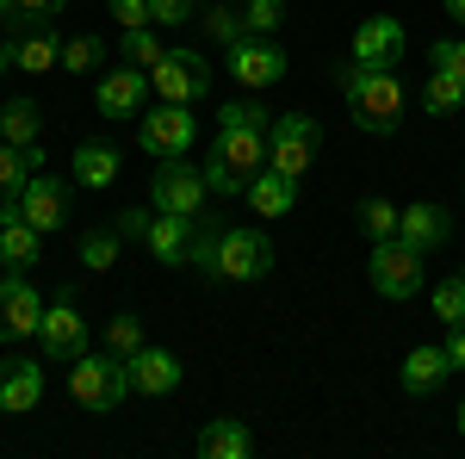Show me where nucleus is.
Returning a JSON list of instances; mask_svg holds the SVG:
<instances>
[{
	"label": "nucleus",
	"mask_w": 465,
	"mask_h": 459,
	"mask_svg": "<svg viewBox=\"0 0 465 459\" xmlns=\"http://www.w3.org/2000/svg\"><path fill=\"white\" fill-rule=\"evenodd\" d=\"M460 280H465V274H460Z\"/></svg>",
	"instance_id": "47"
},
{
	"label": "nucleus",
	"mask_w": 465,
	"mask_h": 459,
	"mask_svg": "<svg viewBox=\"0 0 465 459\" xmlns=\"http://www.w3.org/2000/svg\"><path fill=\"white\" fill-rule=\"evenodd\" d=\"M13 13H19V19H63L69 0H13Z\"/></svg>",
	"instance_id": "40"
},
{
	"label": "nucleus",
	"mask_w": 465,
	"mask_h": 459,
	"mask_svg": "<svg viewBox=\"0 0 465 459\" xmlns=\"http://www.w3.org/2000/svg\"><path fill=\"white\" fill-rule=\"evenodd\" d=\"M162 56H168V44L149 32V25H131V32H124V63H131V69H155Z\"/></svg>",
	"instance_id": "32"
},
{
	"label": "nucleus",
	"mask_w": 465,
	"mask_h": 459,
	"mask_svg": "<svg viewBox=\"0 0 465 459\" xmlns=\"http://www.w3.org/2000/svg\"><path fill=\"white\" fill-rule=\"evenodd\" d=\"M0 13H6V19H19V13H13V0H0Z\"/></svg>",
	"instance_id": "45"
},
{
	"label": "nucleus",
	"mask_w": 465,
	"mask_h": 459,
	"mask_svg": "<svg viewBox=\"0 0 465 459\" xmlns=\"http://www.w3.org/2000/svg\"><path fill=\"white\" fill-rule=\"evenodd\" d=\"M447 373H453L447 348H410V360H403V391L410 397H429V391H440Z\"/></svg>",
	"instance_id": "22"
},
{
	"label": "nucleus",
	"mask_w": 465,
	"mask_h": 459,
	"mask_svg": "<svg viewBox=\"0 0 465 459\" xmlns=\"http://www.w3.org/2000/svg\"><path fill=\"white\" fill-rule=\"evenodd\" d=\"M341 81V94H348V112H354V125L366 137H391L397 125H403V106H410V94H403V81L397 69H366V63H341L335 69Z\"/></svg>",
	"instance_id": "1"
},
{
	"label": "nucleus",
	"mask_w": 465,
	"mask_h": 459,
	"mask_svg": "<svg viewBox=\"0 0 465 459\" xmlns=\"http://www.w3.org/2000/svg\"><path fill=\"white\" fill-rule=\"evenodd\" d=\"M317 149H322L317 118L286 112V118H273V131H267V168L286 175V180H304V175H311V162H317Z\"/></svg>",
	"instance_id": "5"
},
{
	"label": "nucleus",
	"mask_w": 465,
	"mask_h": 459,
	"mask_svg": "<svg viewBox=\"0 0 465 459\" xmlns=\"http://www.w3.org/2000/svg\"><path fill=\"white\" fill-rule=\"evenodd\" d=\"M267 168V131H242V125H217V143L205 155V180L212 193H249V180Z\"/></svg>",
	"instance_id": "2"
},
{
	"label": "nucleus",
	"mask_w": 465,
	"mask_h": 459,
	"mask_svg": "<svg viewBox=\"0 0 465 459\" xmlns=\"http://www.w3.org/2000/svg\"><path fill=\"white\" fill-rule=\"evenodd\" d=\"M447 19H460V25H465V0H447Z\"/></svg>",
	"instance_id": "44"
},
{
	"label": "nucleus",
	"mask_w": 465,
	"mask_h": 459,
	"mask_svg": "<svg viewBox=\"0 0 465 459\" xmlns=\"http://www.w3.org/2000/svg\"><path fill=\"white\" fill-rule=\"evenodd\" d=\"M230 75L261 94V87H273V81H286V50L273 44V37H242V44H230Z\"/></svg>",
	"instance_id": "11"
},
{
	"label": "nucleus",
	"mask_w": 465,
	"mask_h": 459,
	"mask_svg": "<svg viewBox=\"0 0 465 459\" xmlns=\"http://www.w3.org/2000/svg\"><path fill=\"white\" fill-rule=\"evenodd\" d=\"M37 254H44V230H32L19 212H6V224H0V267H37Z\"/></svg>",
	"instance_id": "21"
},
{
	"label": "nucleus",
	"mask_w": 465,
	"mask_h": 459,
	"mask_svg": "<svg viewBox=\"0 0 465 459\" xmlns=\"http://www.w3.org/2000/svg\"><path fill=\"white\" fill-rule=\"evenodd\" d=\"M447 360H453V373H465V323L453 329V342H447Z\"/></svg>",
	"instance_id": "43"
},
{
	"label": "nucleus",
	"mask_w": 465,
	"mask_h": 459,
	"mask_svg": "<svg viewBox=\"0 0 465 459\" xmlns=\"http://www.w3.org/2000/svg\"><path fill=\"white\" fill-rule=\"evenodd\" d=\"M6 56H13V69H25V75H50V69H63V37H56L50 19H25L13 32V44H6Z\"/></svg>",
	"instance_id": "12"
},
{
	"label": "nucleus",
	"mask_w": 465,
	"mask_h": 459,
	"mask_svg": "<svg viewBox=\"0 0 465 459\" xmlns=\"http://www.w3.org/2000/svg\"><path fill=\"white\" fill-rule=\"evenodd\" d=\"M397 236H403L410 248H422V254H429V248H440L447 236H453V217H447V205H429V199H422V205L397 212Z\"/></svg>",
	"instance_id": "20"
},
{
	"label": "nucleus",
	"mask_w": 465,
	"mask_h": 459,
	"mask_svg": "<svg viewBox=\"0 0 465 459\" xmlns=\"http://www.w3.org/2000/svg\"><path fill=\"white\" fill-rule=\"evenodd\" d=\"M193 243H199V230H193V217H180V212H155L143 230V248L155 261H168V267L193 261Z\"/></svg>",
	"instance_id": "16"
},
{
	"label": "nucleus",
	"mask_w": 465,
	"mask_h": 459,
	"mask_svg": "<svg viewBox=\"0 0 465 459\" xmlns=\"http://www.w3.org/2000/svg\"><path fill=\"white\" fill-rule=\"evenodd\" d=\"M143 94H149V69H131V63H118V69L100 75V87H94V106H100V118H137V112H143Z\"/></svg>",
	"instance_id": "13"
},
{
	"label": "nucleus",
	"mask_w": 465,
	"mask_h": 459,
	"mask_svg": "<svg viewBox=\"0 0 465 459\" xmlns=\"http://www.w3.org/2000/svg\"><path fill=\"white\" fill-rule=\"evenodd\" d=\"M37 168L25 162V149L19 143H0V212H13L19 205V193H25V180H32Z\"/></svg>",
	"instance_id": "26"
},
{
	"label": "nucleus",
	"mask_w": 465,
	"mask_h": 459,
	"mask_svg": "<svg viewBox=\"0 0 465 459\" xmlns=\"http://www.w3.org/2000/svg\"><path fill=\"white\" fill-rule=\"evenodd\" d=\"M434 69H447V75H460V81H465V44H460V37L434 44Z\"/></svg>",
	"instance_id": "39"
},
{
	"label": "nucleus",
	"mask_w": 465,
	"mask_h": 459,
	"mask_svg": "<svg viewBox=\"0 0 465 459\" xmlns=\"http://www.w3.org/2000/svg\"><path fill=\"white\" fill-rule=\"evenodd\" d=\"M37 397H44V366H32V360H0V410L6 416H25V410H37Z\"/></svg>",
	"instance_id": "18"
},
{
	"label": "nucleus",
	"mask_w": 465,
	"mask_h": 459,
	"mask_svg": "<svg viewBox=\"0 0 465 459\" xmlns=\"http://www.w3.org/2000/svg\"><path fill=\"white\" fill-rule=\"evenodd\" d=\"M37 329H44V298H37V285L19 280V274H6V280H0V348L25 342Z\"/></svg>",
	"instance_id": "10"
},
{
	"label": "nucleus",
	"mask_w": 465,
	"mask_h": 459,
	"mask_svg": "<svg viewBox=\"0 0 465 459\" xmlns=\"http://www.w3.org/2000/svg\"><path fill=\"white\" fill-rule=\"evenodd\" d=\"M403 50H410V37H403V25L397 19H366L354 32V63H366V69H397L403 63Z\"/></svg>",
	"instance_id": "15"
},
{
	"label": "nucleus",
	"mask_w": 465,
	"mask_h": 459,
	"mask_svg": "<svg viewBox=\"0 0 465 459\" xmlns=\"http://www.w3.org/2000/svg\"><path fill=\"white\" fill-rule=\"evenodd\" d=\"M124 366H131V391H143V397H168V391L180 385V360L168 348H149L143 342Z\"/></svg>",
	"instance_id": "17"
},
{
	"label": "nucleus",
	"mask_w": 465,
	"mask_h": 459,
	"mask_svg": "<svg viewBox=\"0 0 465 459\" xmlns=\"http://www.w3.org/2000/svg\"><path fill=\"white\" fill-rule=\"evenodd\" d=\"M249 205H254L261 217H286L292 205H298V180L273 175V168H261V175L249 180Z\"/></svg>",
	"instance_id": "24"
},
{
	"label": "nucleus",
	"mask_w": 465,
	"mask_h": 459,
	"mask_svg": "<svg viewBox=\"0 0 465 459\" xmlns=\"http://www.w3.org/2000/svg\"><path fill=\"white\" fill-rule=\"evenodd\" d=\"M100 63H106V37H94V32L63 37V69L69 75H87V69H100Z\"/></svg>",
	"instance_id": "28"
},
{
	"label": "nucleus",
	"mask_w": 465,
	"mask_h": 459,
	"mask_svg": "<svg viewBox=\"0 0 465 459\" xmlns=\"http://www.w3.org/2000/svg\"><path fill=\"white\" fill-rule=\"evenodd\" d=\"M193 131H199V118H193L186 106H168V100L137 118V143H143V155H155V162L186 155V149H193Z\"/></svg>",
	"instance_id": "9"
},
{
	"label": "nucleus",
	"mask_w": 465,
	"mask_h": 459,
	"mask_svg": "<svg viewBox=\"0 0 465 459\" xmlns=\"http://www.w3.org/2000/svg\"><path fill=\"white\" fill-rule=\"evenodd\" d=\"M205 193H212L205 168H193V162H180V155H174V162H162V168H155V180H149V199H155V212L199 217Z\"/></svg>",
	"instance_id": "8"
},
{
	"label": "nucleus",
	"mask_w": 465,
	"mask_h": 459,
	"mask_svg": "<svg viewBox=\"0 0 465 459\" xmlns=\"http://www.w3.org/2000/svg\"><path fill=\"white\" fill-rule=\"evenodd\" d=\"M149 87L168 100V106H199L212 94V63L199 50H168L155 69H149Z\"/></svg>",
	"instance_id": "7"
},
{
	"label": "nucleus",
	"mask_w": 465,
	"mask_h": 459,
	"mask_svg": "<svg viewBox=\"0 0 465 459\" xmlns=\"http://www.w3.org/2000/svg\"><path fill=\"white\" fill-rule=\"evenodd\" d=\"M118 248H124L118 230H87V236H81V267L106 274V267H118Z\"/></svg>",
	"instance_id": "29"
},
{
	"label": "nucleus",
	"mask_w": 465,
	"mask_h": 459,
	"mask_svg": "<svg viewBox=\"0 0 465 459\" xmlns=\"http://www.w3.org/2000/svg\"><path fill=\"white\" fill-rule=\"evenodd\" d=\"M69 397L81 404V410H118L124 397H131V366L118 360V354H81V360H69Z\"/></svg>",
	"instance_id": "3"
},
{
	"label": "nucleus",
	"mask_w": 465,
	"mask_h": 459,
	"mask_svg": "<svg viewBox=\"0 0 465 459\" xmlns=\"http://www.w3.org/2000/svg\"><path fill=\"white\" fill-rule=\"evenodd\" d=\"M199 454H205V459H249V454H254L249 423H236V416H217V423L199 434Z\"/></svg>",
	"instance_id": "23"
},
{
	"label": "nucleus",
	"mask_w": 465,
	"mask_h": 459,
	"mask_svg": "<svg viewBox=\"0 0 465 459\" xmlns=\"http://www.w3.org/2000/svg\"><path fill=\"white\" fill-rule=\"evenodd\" d=\"M422 106H429V112H460L465 106V81H460V75H447V69H434L429 87H422Z\"/></svg>",
	"instance_id": "30"
},
{
	"label": "nucleus",
	"mask_w": 465,
	"mask_h": 459,
	"mask_svg": "<svg viewBox=\"0 0 465 459\" xmlns=\"http://www.w3.org/2000/svg\"><path fill=\"white\" fill-rule=\"evenodd\" d=\"M112 19L131 32V25H149V0H112Z\"/></svg>",
	"instance_id": "41"
},
{
	"label": "nucleus",
	"mask_w": 465,
	"mask_h": 459,
	"mask_svg": "<svg viewBox=\"0 0 465 459\" xmlns=\"http://www.w3.org/2000/svg\"><path fill=\"white\" fill-rule=\"evenodd\" d=\"M37 335H44V354H50V360H81V354H87V323L74 317L69 298H63L56 311H44V329H37Z\"/></svg>",
	"instance_id": "19"
},
{
	"label": "nucleus",
	"mask_w": 465,
	"mask_h": 459,
	"mask_svg": "<svg viewBox=\"0 0 465 459\" xmlns=\"http://www.w3.org/2000/svg\"><path fill=\"white\" fill-rule=\"evenodd\" d=\"M217 125H242V131H273V125H267V106H254V100H230V106H217Z\"/></svg>",
	"instance_id": "36"
},
{
	"label": "nucleus",
	"mask_w": 465,
	"mask_h": 459,
	"mask_svg": "<svg viewBox=\"0 0 465 459\" xmlns=\"http://www.w3.org/2000/svg\"><path fill=\"white\" fill-rule=\"evenodd\" d=\"M434 317L447 323V329H460V323H465V280H460V274L434 285Z\"/></svg>",
	"instance_id": "33"
},
{
	"label": "nucleus",
	"mask_w": 465,
	"mask_h": 459,
	"mask_svg": "<svg viewBox=\"0 0 465 459\" xmlns=\"http://www.w3.org/2000/svg\"><path fill=\"white\" fill-rule=\"evenodd\" d=\"M74 180L94 186V193L112 186V180H118V149H106V143H81V149H74Z\"/></svg>",
	"instance_id": "25"
},
{
	"label": "nucleus",
	"mask_w": 465,
	"mask_h": 459,
	"mask_svg": "<svg viewBox=\"0 0 465 459\" xmlns=\"http://www.w3.org/2000/svg\"><path fill=\"white\" fill-rule=\"evenodd\" d=\"M360 230H366L372 243L397 236V205H391V199H366V205H360Z\"/></svg>",
	"instance_id": "34"
},
{
	"label": "nucleus",
	"mask_w": 465,
	"mask_h": 459,
	"mask_svg": "<svg viewBox=\"0 0 465 459\" xmlns=\"http://www.w3.org/2000/svg\"><path fill=\"white\" fill-rule=\"evenodd\" d=\"M199 25H205V32H212L217 44H223V50H230V44H242V37H249V19H242V13H236V6H223V0H217L212 13H199Z\"/></svg>",
	"instance_id": "31"
},
{
	"label": "nucleus",
	"mask_w": 465,
	"mask_h": 459,
	"mask_svg": "<svg viewBox=\"0 0 465 459\" xmlns=\"http://www.w3.org/2000/svg\"><path fill=\"white\" fill-rule=\"evenodd\" d=\"M106 348L118 354V360H131V354L143 348V317H112L106 323Z\"/></svg>",
	"instance_id": "35"
},
{
	"label": "nucleus",
	"mask_w": 465,
	"mask_h": 459,
	"mask_svg": "<svg viewBox=\"0 0 465 459\" xmlns=\"http://www.w3.org/2000/svg\"><path fill=\"white\" fill-rule=\"evenodd\" d=\"M149 217H155V212H124V217H118V236H143Z\"/></svg>",
	"instance_id": "42"
},
{
	"label": "nucleus",
	"mask_w": 465,
	"mask_h": 459,
	"mask_svg": "<svg viewBox=\"0 0 465 459\" xmlns=\"http://www.w3.org/2000/svg\"><path fill=\"white\" fill-rule=\"evenodd\" d=\"M366 274H372L379 298H416L422 292V248H410L403 236H385V243H372Z\"/></svg>",
	"instance_id": "6"
},
{
	"label": "nucleus",
	"mask_w": 465,
	"mask_h": 459,
	"mask_svg": "<svg viewBox=\"0 0 465 459\" xmlns=\"http://www.w3.org/2000/svg\"><path fill=\"white\" fill-rule=\"evenodd\" d=\"M193 0H149V25H186Z\"/></svg>",
	"instance_id": "38"
},
{
	"label": "nucleus",
	"mask_w": 465,
	"mask_h": 459,
	"mask_svg": "<svg viewBox=\"0 0 465 459\" xmlns=\"http://www.w3.org/2000/svg\"><path fill=\"white\" fill-rule=\"evenodd\" d=\"M205 267H212L217 280H267V267H273V243L261 236V230H223V236H212V248H205Z\"/></svg>",
	"instance_id": "4"
},
{
	"label": "nucleus",
	"mask_w": 465,
	"mask_h": 459,
	"mask_svg": "<svg viewBox=\"0 0 465 459\" xmlns=\"http://www.w3.org/2000/svg\"><path fill=\"white\" fill-rule=\"evenodd\" d=\"M13 212L25 217L32 230H44V236H50V230H63V224H69V193H63V180H56V175H32Z\"/></svg>",
	"instance_id": "14"
},
{
	"label": "nucleus",
	"mask_w": 465,
	"mask_h": 459,
	"mask_svg": "<svg viewBox=\"0 0 465 459\" xmlns=\"http://www.w3.org/2000/svg\"><path fill=\"white\" fill-rule=\"evenodd\" d=\"M242 19H249V32H254V37H273L280 25H286V0H254Z\"/></svg>",
	"instance_id": "37"
},
{
	"label": "nucleus",
	"mask_w": 465,
	"mask_h": 459,
	"mask_svg": "<svg viewBox=\"0 0 465 459\" xmlns=\"http://www.w3.org/2000/svg\"><path fill=\"white\" fill-rule=\"evenodd\" d=\"M460 434H465V404H460Z\"/></svg>",
	"instance_id": "46"
},
{
	"label": "nucleus",
	"mask_w": 465,
	"mask_h": 459,
	"mask_svg": "<svg viewBox=\"0 0 465 459\" xmlns=\"http://www.w3.org/2000/svg\"><path fill=\"white\" fill-rule=\"evenodd\" d=\"M37 125H44V112H37V100H13V106L0 112V143H37Z\"/></svg>",
	"instance_id": "27"
}]
</instances>
